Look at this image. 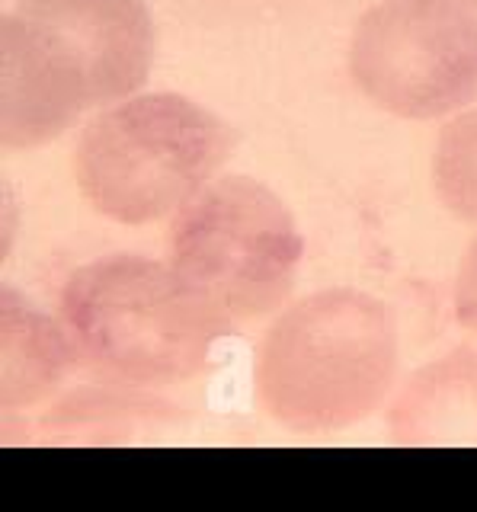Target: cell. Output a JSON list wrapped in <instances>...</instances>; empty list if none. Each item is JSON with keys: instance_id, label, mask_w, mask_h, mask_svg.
<instances>
[{"instance_id": "4fadbf2b", "label": "cell", "mask_w": 477, "mask_h": 512, "mask_svg": "<svg viewBox=\"0 0 477 512\" xmlns=\"http://www.w3.org/2000/svg\"><path fill=\"white\" fill-rule=\"evenodd\" d=\"M410 4L442 7V10H461V13H477V0H410Z\"/></svg>"}, {"instance_id": "ba28073f", "label": "cell", "mask_w": 477, "mask_h": 512, "mask_svg": "<svg viewBox=\"0 0 477 512\" xmlns=\"http://www.w3.org/2000/svg\"><path fill=\"white\" fill-rule=\"evenodd\" d=\"M388 436L407 448H477V349L458 346L410 372L388 404Z\"/></svg>"}, {"instance_id": "7a4b0ae2", "label": "cell", "mask_w": 477, "mask_h": 512, "mask_svg": "<svg viewBox=\"0 0 477 512\" xmlns=\"http://www.w3.org/2000/svg\"><path fill=\"white\" fill-rule=\"evenodd\" d=\"M397 368L388 304L337 285L298 298L269 324L253 362V394L289 432H343L385 407Z\"/></svg>"}, {"instance_id": "5b68a950", "label": "cell", "mask_w": 477, "mask_h": 512, "mask_svg": "<svg viewBox=\"0 0 477 512\" xmlns=\"http://www.w3.org/2000/svg\"><path fill=\"white\" fill-rule=\"evenodd\" d=\"M346 68L391 116H455L477 100V13L381 0L353 26Z\"/></svg>"}, {"instance_id": "277c9868", "label": "cell", "mask_w": 477, "mask_h": 512, "mask_svg": "<svg viewBox=\"0 0 477 512\" xmlns=\"http://www.w3.org/2000/svg\"><path fill=\"white\" fill-rule=\"evenodd\" d=\"M305 240L273 189L253 176H215L167 228V260L234 324L289 301Z\"/></svg>"}, {"instance_id": "30bf717a", "label": "cell", "mask_w": 477, "mask_h": 512, "mask_svg": "<svg viewBox=\"0 0 477 512\" xmlns=\"http://www.w3.org/2000/svg\"><path fill=\"white\" fill-rule=\"evenodd\" d=\"M173 416L170 404L157 397H138V388L122 384H100V388L77 391L45 416V432L61 442H122L141 423H161Z\"/></svg>"}, {"instance_id": "52a82bcc", "label": "cell", "mask_w": 477, "mask_h": 512, "mask_svg": "<svg viewBox=\"0 0 477 512\" xmlns=\"http://www.w3.org/2000/svg\"><path fill=\"white\" fill-rule=\"evenodd\" d=\"M68 48L93 109L135 96L151 77L154 20L145 0H20L13 10Z\"/></svg>"}, {"instance_id": "3957f363", "label": "cell", "mask_w": 477, "mask_h": 512, "mask_svg": "<svg viewBox=\"0 0 477 512\" xmlns=\"http://www.w3.org/2000/svg\"><path fill=\"white\" fill-rule=\"evenodd\" d=\"M234 135L183 93L157 90L103 106L77 138L74 180L93 212L116 224H151L215 180Z\"/></svg>"}, {"instance_id": "6da1fadb", "label": "cell", "mask_w": 477, "mask_h": 512, "mask_svg": "<svg viewBox=\"0 0 477 512\" xmlns=\"http://www.w3.org/2000/svg\"><path fill=\"white\" fill-rule=\"evenodd\" d=\"M58 320L93 378L164 388L202 375L234 320L170 260L113 253L77 266L61 285Z\"/></svg>"}, {"instance_id": "8fae6325", "label": "cell", "mask_w": 477, "mask_h": 512, "mask_svg": "<svg viewBox=\"0 0 477 512\" xmlns=\"http://www.w3.org/2000/svg\"><path fill=\"white\" fill-rule=\"evenodd\" d=\"M433 186L445 212L477 224V106H468L442 125L433 154Z\"/></svg>"}, {"instance_id": "7c38bea8", "label": "cell", "mask_w": 477, "mask_h": 512, "mask_svg": "<svg viewBox=\"0 0 477 512\" xmlns=\"http://www.w3.org/2000/svg\"><path fill=\"white\" fill-rule=\"evenodd\" d=\"M452 311L461 330L477 336V237L461 256L455 282H452Z\"/></svg>"}, {"instance_id": "9c48e42d", "label": "cell", "mask_w": 477, "mask_h": 512, "mask_svg": "<svg viewBox=\"0 0 477 512\" xmlns=\"http://www.w3.org/2000/svg\"><path fill=\"white\" fill-rule=\"evenodd\" d=\"M77 349L61 320L4 285L0 292V410H26L49 397L77 368Z\"/></svg>"}, {"instance_id": "8992f818", "label": "cell", "mask_w": 477, "mask_h": 512, "mask_svg": "<svg viewBox=\"0 0 477 512\" xmlns=\"http://www.w3.org/2000/svg\"><path fill=\"white\" fill-rule=\"evenodd\" d=\"M93 109L68 48L20 13L0 23V141L7 151L49 144Z\"/></svg>"}]
</instances>
